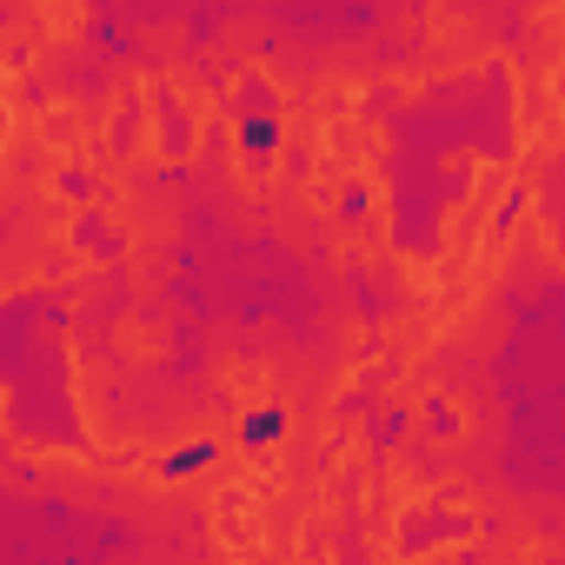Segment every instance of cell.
I'll list each match as a JSON object with an SVG mask.
<instances>
[{"label":"cell","instance_id":"1","mask_svg":"<svg viewBox=\"0 0 565 565\" xmlns=\"http://www.w3.org/2000/svg\"><path fill=\"white\" fill-rule=\"evenodd\" d=\"M279 433V413H259V419H246V439H273Z\"/></svg>","mask_w":565,"mask_h":565}]
</instances>
